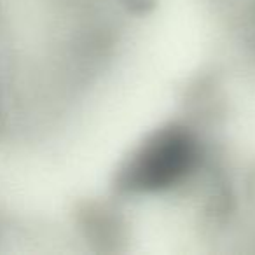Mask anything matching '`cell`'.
<instances>
[{
    "mask_svg": "<svg viewBox=\"0 0 255 255\" xmlns=\"http://www.w3.org/2000/svg\"><path fill=\"white\" fill-rule=\"evenodd\" d=\"M201 163L198 136L182 124L150 133L117 175V187L128 194H157L184 184Z\"/></svg>",
    "mask_w": 255,
    "mask_h": 255,
    "instance_id": "6da1fadb",
    "label": "cell"
}]
</instances>
